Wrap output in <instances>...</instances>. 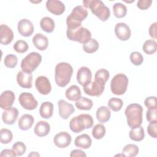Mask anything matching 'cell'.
Instances as JSON below:
<instances>
[{
  "label": "cell",
  "instance_id": "1",
  "mask_svg": "<svg viewBox=\"0 0 157 157\" xmlns=\"http://www.w3.org/2000/svg\"><path fill=\"white\" fill-rule=\"evenodd\" d=\"M73 74L72 66L66 62L56 64L55 71V79L56 85L60 87H65L70 82Z\"/></svg>",
  "mask_w": 157,
  "mask_h": 157
},
{
  "label": "cell",
  "instance_id": "2",
  "mask_svg": "<svg viewBox=\"0 0 157 157\" xmlns=\"http://www.w3.org/2000/svg\"><path fill=\"white\" fill-rule=\"evenodd\" d=\"M127 118V123L131 129L140 126L142 123L143 108L139 104H131L124 111Z\"/></svg>",
  "mask_w": 157,
  "mask_h": 157
},
{
  "label": "cell",
  "instance_id": "3",
  "mask_svg": "<svg viewBox=\"0 0 157 157\" xmlns=\"http://www.w3.org/2000/svg\"><path fill=\"white\" fill-rule=\"evenodd\" d=\"M83 4L86 8L90 9L91 12L102 21H106L110 17L109 9L100 0H84Z\"/></svg>",
  "mask_w": 157,
  "mask_h": 157
},
{
  "label": "cell",
  "instance_id": "4",
  "mask_svg": "<svg viewBox=\"0 0 157 157\" xmlns=\"http://www.w3.org/2000/svg\"><path fill=\"white\" fill-rule=\"evenodd\" d=\"M93 117L89 114H80L72 118L69 122V128L71 130L78 133L85 129H90L93 125Z\"/></svg>",
  "mask_w": 157,
  "mask_h": 157
},
{
  "label": "cell",
  "instance_id": "5",
  "mask_svg": "<svg viewBox=\"0 0 157 157\" xmlns=\"http://www.w3.org/2000/svg\"><path fill=\"white\" fill-rule=\"evenodd\" d=\"M88 11L82 6L75 7L67 17V29H74L82 26V22L87 17Z\"/></svg>",
  "mask_w": 157,
  "mask_h": 157
},
{
  "label": "cell",
  "instance_id": "6",
  "mask_svg": "<svg viewBox=\"0 0 157 157\" xmlns=\"http://www.w3.org/2000/svg\"><path fill=\"white\" fill-rule=\"evenodd\" d=\"M128 82V78L125 74L120 73L115 75L110 82L112 93L116 95H123L127 90Z\"/></svg>",
  "mask_w": 157,
  "mask_h": 157
},
{
  "label": "cell",
  "instance_id": "7",
  "mask_svg": "<svg viewBox=\"0 0 157 157\" xmlns=\"http://www.w3.org/2000/svg\"><path fill=\"white\" fill-rule=\"evenodd\" d=\"M42 61V56L37 52H31L25 57L21 63L23 71L31 73L34 71Z\"/></svg>",
  "mask_w": 157,
  "mask_h": 157
},
{
  "label": "cell",
  "instance_id": "8",
  "mask_svg": "<svg viewBox=\"0 0 157 157\" xmlns=\"http://www.w3.org/2000/svg\"><path fill=\"white\" fill-rule=\"evenodd\" d=\"M66 35L69 40L83 44L91 39V32L82 26L74 29H67Z\"/></svg>",
  "mask_w": 157,
  "mask_h": 157
},
{
  "label": "cell",
  "instance_id": "9",
  "mask_svg": "<svg viewBox=\"0 0 157 157\" xmlns=\"http://www.w3.org/2000/svg\"><path fill=\"white\" fill-rule=\"evenodd\" d=\"M18 101L21 107L28 110H34L38 105V102L34 96L28 92L21 93L19 96Z\"/></svg>",
  "mask_w": 157,
  "mask_h": 157
},
{
  "label": "cell",
  "instance_id": "10",
  "mask_svg": "<svg viewBox=\"0 0 157 157\" xmlns=\"http://www.w3.org/2000/svg\"><path fill=\"white\" fill-rule=\"evenodd\" d=\"M83 87L85 93L87 95L99 97L102 94L105 88V85H101L95 81H91L83 85Z\"/></svg>",
  "mask_w": 157,
  "mask_h": 157
},
{
  "label": "cell",
  "instance_id": "11",
  "mask_svg": "<svg viewBox=\"0 0 157 157\" xmlns=\"http://www.w3.org/2000/svg\"><path fill=\"white\" fill-rule=\"evenodd\" d=\"M35 86L37 90L42 95H47L50 93L52 86L50 80L45 76L38 77L35 82Z\"/></svg>",
  "mask_w": 157,
  "mask_h": 157
},
{
  "label": "cell",
  "instance_id": "12",
  "mask_svg": "<svg viewBox=\"0 0 157 157\" xmlns=\"http://www.w3.org/2000/svg\"><path fill=\"white\" fill-rule=\"evenodd\" d=\"M115 34L118 39L122 41H125L130 38L131 32L128 25L121 22L118 23L115 25Z\"/></svg>",
  "mask_w": 157,
  "mask_h": 157
},
{
  "label": "cell",
  "instance_id": "13",
  "mask_svg": "<svg viewBox=\"0 0 157 157\" xmlns=\"http://www.w3.org/2000/svg\"><path fill=\"white\" fill-rule=\"evenodd\" d=\"M18 31L22 36L29 37L34 32V26L32 22L26 18L20 20L17 25Z\"/></svg>",
  "mask_w": 157,
  "mask_h": 157
},
{
  "label": "cell",
  "instance_id": "14",
  "mask_svg": "<svg viewBox=\"0 0 157 157\" xmlns=\"http://www.w3.org/2000/svg\"><path fill=\"white\" fill-rule=\"evenodd\" d=\"M58 106L59 115L64 120H67L75 112V109L73 105L63 99L58 101Z\"/></svg>",
  "mask_w": 157,
  "mask_h": 157
},
{
  "label": "cell",
  "instance_id": "15",
  "mask_svg": "<svg viewBox=\"0 0 157 157\" xmlns=\"http://www.w3.org/2000/svg\"><path fill=\"white\" fill-rule=\"evenodd\" d=\"M72 140L71 136L67 132H60L56 134L53 138L55 145L61 148L68 147Z\"/></svg>",
  "mask_w": 157,
  "mask_h": 157
},
{
  "label": "cell",
  "instance_id": "16",
  "mask_svg": "<svg viewBox=\"0 0 157 157\" xmlns=\"http://www.w3.org/2000/svg\"><path fill=\"white\" fill-rule=\"evenodd\" d=\"M18 110L17 108L10 107L4 109L2 114V120L6 124H13L18 116Z\"/></svg>",
  "mask_w": 157,
  "mask_h": 157
},
{
  "label": "cell",
  "instance_id": "17",
  "mask_svg": "<svg viewBox=\"0 0 157 157\" xmlns=\"http://www.w3.org/2000/svg\"><path fill=\"white\" fill-rule=\"evenodd\" d=\"M47 10L55 15H60L65 10L64 4L58 0H48L46 2Z\"/></svg>",
  "mask_w": 157,
  "mask_h": 157
},
{
  "label": "cell",
  "instance_id": "18",
  "mask_svg": "<svg viewBox=\"0 0 157 157\" xmlns=\"http://www.w3.org/2000/svg\"><path fill=\"white\" fill-rule=\"evenodd\" d=\"M18 84L23 88H31L32 87L33 75L31 73L25 72L23 71H19L17 75Z\"/></svg>",
  "mask_w": 157,
  "mask_h": 157
},
{
  "label": "cell",
  "instance_id": "19",
  "mask_svg": "<svg viewBox=\"0 0 157 157\" xmlns=\"http://www.w3.org/2000/svg\"><path fill=\"white\" fill-rule=\"evenodd\" d=\"M15 99L14 93L10 90L2 92L0 96V105L1 109H6L12 107Z\"/></svg>",
  "mask_w": 157,
  "mask_h": 157
},
{
  "label": "cell",
  "instance_id": "20",
  "mask_svg": "<svg viewBox=\"0 0 157 157\" xmlns=\"http://www.w3.org/2000/svg\"><path fill=\"white\" fill-rule=\"evenodd\" d=\"M92 78V74L90 69L85 66L81 67L77 73V80L78 83L83 86L90 82Z\"/></svg>",
  "mask_w": 157,
  "mask_h": 157
},
{
  "label": "cell",
  "instance_id": "21",
  "mask_svg": "<svg viewBox=\"0 0 157 157\" xmlns=\"http://www.w3.org/2000/svg\"><path fill=\"white\" fill-rule=\"evenodd\" d=\"M1 44L2 45H9L13 39V33L10 28L6 25H1L0 26Z\"/></svg>",
  "mask_w": 157,
  "mask_h": 157
},
{
  "label": "cell",
  "instance_id": "22",
  "mask_svg": "<svg viewBox=\"0 0 157 157\" xmlns=\"http://www.w3.org/2000/svg\"><path fill=\"white\" fill-rule=\"evenodd\" d=\"M33 43L38 50L43 51L48 47V40L45 36L40 33H37L33 37Z\"/></svg>",
  "mask_w": 157,
  "mask_h": 157
},
{
  "label": "cell",
  "instance_id": "23",
  "mask_svg": "<svg viewBox=\"0 0 157 157\" xmlns=\"http://www.w3.org/2000/svg\"><path fill=\"white\" fill-rule=\"evenodd\" d=\"M50 131V126L44 121H38L34 127V132L39 137H44L48 134Z\"/></svg>",
  "mask_w": 157,
  "mask_h": 157
},
{
  "label": "cell",
  "instance_id": "24",
  "mask_svg": "<svg viewBox=\"0 0 157 157\" xmlns=\"http://www.w3.org/2000/svg\"><path fill=\"white\" fill-rule=\"evenodd\" d=\"M34 121V117L31 115L24 114L18 120V127L23 131H27L32 127Z\"/></svg>",
  "mask_w": 157,
  "mask_h": 157
},
{
  "label": "cell",
  "instance_id": "25",
  "mask_svg": "<svg viewBox=\"0 0 157 157\" xmlns=\"http://www.w3.org/2000/svg\"><path fill=\"white\" fill-rule=\"evenodd\" d=\"M75 146L83 148L88 149L91 145V139L89 135L86 134H83L77 136L74 141Z\"/></svg>",
  "mask_w": 157,
  "mask_h": 157
},
{
  "label": "cell",
  "instance_id": "26",
  "mask_svg": "<svg viewBox=\"0 0 157 157\" xmlns=\"http://www.w3.org/2000/svg\"><path fill=\"white\" fill-rule=\"evenodd\" d=\"M53 112V105L50 102H44L42 103L40 109L39 113L40 116L45 118L48 119L52 117Z\"/></svg>",
  "mask_w": 157,
  "mask_h": 157
},
{
  "label": "cell",
  "instance_id": "27",
  "mask_svg": "<svg viewBox=\"0 0 157 157\" xmlns=\"http://www.w3.org/2000/svg\"><path fill=\"white\" fill-rule=\"evenodd\" d=\"M110 110L109 108L106 106H101L96 110V118L100 123H105L108 121L110 120Z\"/></svg>",
  "mask_w": 157,
  "mask_h": 157
},
{
  "label": "cell",
  "instance_id": "28",
  "mask_svg": "<svg viewBox=\"0 0 157 157\" xmlns=\"http://www.w3.org/2000/svg\"><path fill=\"white\" fill-rule=\"evenodd\" d=\"M65 94L67 99L70 101H77L81 97V91L78 86L73 85L67 89Z\"/></svg>",
  "mask_w": 157,
  "mask_h": 157
},
{
  "label": "cell",
  "instance_id": "29",
  "mask_svg": "<svg viewBox=\"0 0 157 157\" xmlns=\"http://www.w3.org/2000/svg\"><path fill=\"white\" fill-rule=\"evenodd\" d=\"M40 26L41 29L47 33L53 32L55 26L54 20L48 17H45L41 19Z\"/></svg>",
  "mask_w": 157,
  "mask_h": 157
},
{
  "label": "cell",
  "instance_id": "30",
  "mask_svg": "<svg viewBox=\"0 0 157 157\" xmlns=\"http://www.w3.org/2000/svg\"><path fill=\"white\" fill-rule=\"evenodd\" d=\"M110 77L109 72L105 69H100L96 71L94 75V81L98 83L105 85Z\"/></svg>",
  "mask_w": 157,
  "mask_h": 157
},
{
  "label": "cell",
  "instance_id": "31",
  "mask_svg": "<svg viewBox=\"0 0 157 157\" xmlns=\"http://www.w3.org/2000/svg\"><path fill=\"white\" fill-rule=\"evenodd\" d=\"M93 105V101L85 97H80L75 102L76 107L82 110H90L92 108Z\"/></svg>",
  "mask_w": 157,
  "mask_h": 157
},
{
  "label": "cell",
  "instance_id": "32",
  "mask_svg": "<svg viewBox=\"0 0 157 157\" xmlns=\"http://www.w3.org/2000/svg\"><path fill=\"white\" fill-rule=\"evenodd\" d=\"M129 138L134 141L139 142L142 140L145 137L144 129L142 126H139L134 129H131L129 133Z\"/></svg>",
  "mask_w": 157,
  "mask_h": 157
},
{
  "label": "cell",
  "instance_id": "33",
  "mask_svg": "<svg viewBox=\"0 0 157 157\" xmlns=\"http://www.w3.org/2000/svg\"><path fill=\"white\" fill-rule=\"evenodd\" d=\"M99 45L98 42L94 39H90L87 42L83 44V50L88 53H93L98 50Z\"/></svg>",
  "mask_w": 157,
  "mask_h": 157
},
{
  "label": "cell",
  "instance_id": "34",
  "mask_svg": "<svg viewBox=\"0 0 157 157\" xmlns=\"http://www.w3.org/2000/svg\"><path fill=\"white\" fill-rule=\"evenodd\" d=\"M139 151V147L136 145L129 144L123 147L122 154L126 157H134L138 154Z\"/></svg>",
  "mask_w": 157,
  "mask_h": 157
},
{
  "label": "cell",
  "instance_id": "35",
  "mask_svg": "<svg viewBox=\"0 0 157 157\" xmlns=\"http://www.w3.org/2000/svg\"><path fill=\"white\" fill-rule=\"evenodd\" d=\"M113 12L115 17L121 18L126 16L127 13V8L122 3L117 2L113 6Z\"/></svg>",
  "mask_w": 157,
  "mask_h": 157
},
{
  "label": "cell",
  "instance_id": "36",
  "mask_svg": "<svg viewBox=\"0 0 157 157\" xmlns=\"http://www.w3.org/2000/svg\"><path fill=\"white\" fill-rule=\"evenodd\" d=\"M142 48L147 55H152L156 51V42L154 40H147L144 42Z\"/></svg>",
  "mask_w": 157,
  "mask_h": 157
},
{
  "label": "cell",
  "instance_id": "37",
  "mask_svg": "<svg viewBox=\"0 0 157 157\" xmlns=\"http://www.w3.org/2000/svg\"><path fill=\"white\" fill-rule=\"evenodd\" d=\"M105 128L102 124H97L93 128L92 136L96 139H101L105 136Z\"/></svg>",
  "mask_w": 157,
  "mask_h": 157
},
{
  "label": "cell",
  "instance_id": "38",
  "mask_svg": "<svg viewBox=\"0 0 157 157\" xmlns=\"http://www.w3.org/2000/svg\"><path fill=\"white\" fill-rule=\"evenodd\" d=\"M109 107L114 112H118L120 110L123 105V101L117 98H112L108 101Z\"/></svg>",
  "mask_w": 157,
  "mask_h": 157
},
{
  "label": "cell",
  "instance_id": "39",
  "mask_svg": "<svg viewBox=\"0 0 157 157\" xmlns=\"http://www.w3.org/2000/svg\"><path fill=\"white\" fill-rule=\"evenodd\" d=\"M13 139V134L10 130L6 128H2L0 131V140L3 144L10 143Z\"/></svg>",
  "mask_w": 157,
  "mask_h": 157
},
{
  "label": "cell",
  "instance_id": "40",
  "mask_svg": "<svg viewBox=\"0 0 157 157\" xmlns=\"http://www.w3.org/2000/svg\"><path fill=\"white\" fill-rule=\"evenodd\" d=\"M13 49L15 52L19 53H23L28 50L29 46L28 43L23 40H17L13 46Z\"/></svg>",
  "mask_w": 157,
  "mask_h": 157
},
{
  "label": "cell",
  "instance_id": "41",
  "mask_svg": "<svg viewBox=\"0 0 157 157\" xmlns=\"http://www.w3.org/2000/svg\"><path fill=\"white\" fill-rule=\"evenodd\" d=\"M18 63V58L16 55L13 54H9L4 58V65L9 68H14Z\"/></svg>",
  "mask_w": 157,
  "mask_h": 157
},
{
  "label": "cell",
  "instance_id": "42",
  "mask_svg": "<svg viewBox=\"0 0 157 157\" xmlns=\"http://www.w3.org/2000/svg\"><path fill=\"white\" fill-rule=\"evenodd\" d=\"M12 150L17 156H22L26 150L25 144L22 142H17L12 145Z\"/></svg>",
  "mask_w": 157,
  "mask_h": 157
},
{
  "label": "cell",
  "instance_id": "43",
  "mask_svg": "<svg viewBox=\"0 0 157 157\" xmlns=\"http://www.w3.org/2000/svg\"><path fill=\"white\" fill-rule=\"evenodd\" d=\"M130 60L135 66H140L144 61L142 55L138 52H133L130 54Z\"/></svg>",
  "mask_w": 157,
  "mask_h": 157
},
{
  "label": "cell",
  "instance_id": "44",
  "mask_svg": "<svg viewBox=\"0 0 157 157\" xmlns=\"http://www.w3.org/2000/svg\"><path fill=\"white\" fill-rule=\"evenodd\" d=\"M147 132L151 137L155 139L157 137V121L149 123L147 126Z\"/></svg>",
  "mask_w": 157,
  "mask_h": 157
},
{
  "label": "cell",
  "instance_id": "45",
  "mask_svg": "<svg viewBox=\"0 0 157 157\" xmlns=\"http://www.w3.org/2000/svg\"><path fill=\"white\" fill-rule=\"evenodd\" d=\"M157 108L148 109L146 113V118L148 122L157 121Z\"/></svg>",
  "mask_w": 157,
  "mask_h": 157
},
{
  "label": "cell",
  "instance_id": "46",
  "mask_svg": "<svg viewBox=\"0 0 157 157\" xmlns=\"http://www.w3.org/2000/svg\"><path fill=\"white\" fill-rule=\"evenodd\" d=\"M157 99L155 96H149L144 101L145 105L148 109L157 108Z\"/></svg>",
  "mask_w": 157,
  "mask_h": 157
},
{
  "label": "cell",
  "instance_id": "47",
  "mask_svg": "<svg viewBox=\"0 0 157 157\" xmlns=\"http://www.w3.org/2000/svg\"><path fill=\"white\" fill-rule=\"evenodd\" d=\"M151 0H139L137 3V6L141 10H146L151 6Z\"/></svg>",
  "mask_w": 157,
  "mask_h": 157
},
{
  "label": "cell",
  "instance_id": "48",
  "mask_svg": "<svg viewBox=\"0 0 157 157\" xmlns=\"http://www.w3.org/2000/svg\"><path fill=\"white\" fill-rule=\"evenodd\" d=\"M156 25H157L156 22H155V23H152L150 25V26L149 28V30H148L150 36L153 37V38H154V39H156V37H157Z\"/></svg>",
  "mask_w": 157,
  "mask_h": 157
},
{
  "label": "cell",
  "instance_id": "49",
  "mask_svg": "<svg viewBox=\"0 0 157 157\" xmlns=\"http://www.w3.org/2000/svg\"><path fill=\"white\" fill-rule=\"evenodd\" d=\"M1 157H4V156H16V153L14 152L13 150H10V149H4L1 151Z\"/></svg>",
  "mask_w": 157,
  "mask_h": 157
},
{
  "label": "cell",
  "instance_id": "50",
  "mask_svg": "<svg viewBox=\"0 0 157 157\" xmlns=\"http://www.w3.org/2000/svg\"><path fill=\"white\" fill-rule=\"evenodd\" d=\"M70 156H86V155L82 150L76 149L71 151L70 153Z\"/></svg>",
  "mask_w": 157,
  "mask_h": 157
},
{
  "label": "cell",
  "instance_id": "51",
  "mask_svg": "<svg viewBox=\"0 0 157 157\" xmlns=\"http://www.w3.org/2000/svg\"><path fill=\"white\" fill-rule=\"evenodd\" d=\"M29 156H40V155L39 153H37V152H31V153L29 154L28 155Z\"/></svg>",
  "mask_w": 157,
  "mask_h": 157
}]
</instances>
